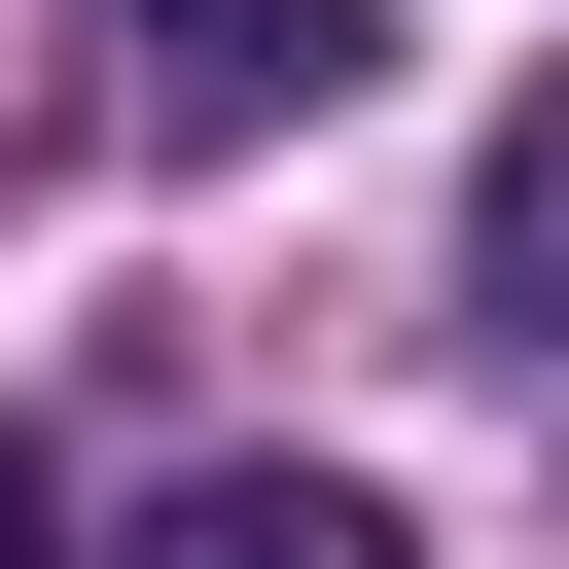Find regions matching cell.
I'll return each instance as SVG.
<instances>
[{"mask_svg":"<svg viewBox=\"0 0 569 569\" xmlns=\"http://www.w3.org/2000/svg\"><path fill=\"white\" fill-rule=\"evenodd\" d=\"M142 569H391V498H320V462H213V498H178Z\"/></svg>","mask_w":569,"mask_h":569,"instance_id":"1","label":"cell"},{"mask_svg":"<svg viewBox=\"0 0 569 569\" xmlns=\"http://www.w3.org/2000/svg\"><path fill=\"white\" fill-rule=\"evenodd\" d=\"M142 36H178V71H284V107H320V71L391 36V0H142Z\"/></svg>","mask_w":569,"mask_h":569,"instance_id":"2","label":"cell"},{"mask_svg":"<svg viewBox=\"0 0 569 569\" xmlns=\"http://www.w3.org/2000/svg\"><path fill=\"white\" fill-rule=\"evenodd\" d=\"M498 249H533V284H569V107H533V178H498Z\"/></svg>","mask_w":569,"mask_h":569,"instance_id":"3","label":"cell"},{"mask_svg":"<svg viewBox=\"0 0 569 569\" xmlns=\"http://www.w3.org/2000/svg\"><path fill=\"white\" fill-rule=\"evenodd\" d=\"M0 569H71V498H36V427H0Z\"/></svg>","mask_w":569,"mask_h":569,"instance_id":"4","label":"cell"}]
</instances>
